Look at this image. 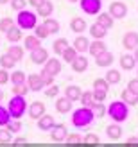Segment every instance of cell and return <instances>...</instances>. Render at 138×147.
Here are the masks:
<instances>
[{
	"mask_svg": "<svg viewBox=\"0 0 138 147\" xmlns=\"http://www.w3.org/2000/svg\"><path fill=\"white\" fill-rule=\"evenodd\" d=\"M120 97H122V102H126L127 106H136V104H138V95L131 93L127 88H126V90H122Z\"/></svg>",
	"mask_w": 138,
	"mask_h": 147,
	"instance_id": "obj_29",
	"label": "cell"
},
{
	"mask_svg": "<svg viewBox=\"0 0 138 147\" xmlns=\"http://www.w3.org/2000/svg\"><path fill=\"white\" fill-rule=\"evenodd\" d=\"M68 147H75V145H74V144H68Z\"/></svg>",
	"mask_w": 138,
	"mask_h": 147,
	"instance_id": "obj_61",
	"label": "cell"
},
{
	"mask_svg": "<svg viewBox=\"0 0 138 147\" xmlns=\"http://www.w3.org/2000/svg\"><path fill=\"white\" fill-rule=\"evenodd\" d=\"M122 45H124V49H127V50H135L138 47V32L127 31L124 34V38H122Z\"/></svg>",
	"mask_w": 138,
	"mask_h": 147,
	"instance_id": "obj_10",
	"label": "cell"
},
{
	"mask_svg": "<svg viewBox=\"0 0 138 147\" xmlns=\"http://www.w3.org/2000/svg\"><path fill=\"white\" fill-rule=\"evenodd\" d=\"M110 84H118L120 83V79H122V74L118 70H115V68H110L106 72V77H104Z\"/></svg>",
	"mask_w": 138,
	"mask_h": 147,
	"instance_id": "obj_32",
	"label": "cell"
},
{
	"mask_svg": "<svg viewBox=\"0 0 138 147\" xmlns=\"http://www.w3.org/2000/svg\"><path fill=\"white\" fill-rule=\"evenodd\" d=\"M61 56H63L65 63H72V61H74L75 57L79 56V54H77V50H75L74 47H67V49H65L63 52H61Z\"/></svg>",
	"mask_w": 138,
	"mask_h": 147,
	"instance_id": "obj_33",
	"label": "cell"
},
{
	"mask_svg": "<svg viewBox=\"0 0 138 147\" xmlns=\"http://www.w3.org/2000/svg\"><path fill=\"white\" fill-rule=\"evenodd\" d=\"M14 22H16V25L22 31H31V29H34L38 25V16H36V13L24 9V11H18V16Z\"/></svg>",
	"mask_w": 138,
	"mask_h": 147,
	"instance_id": "obj_4",
	"label": "cell"
},
{
	"mask_svg": "<svg viewBox=\"0 0 138 147\" xmlns=\"http://www.w3.org/2000/svg\"><path fill=\"white\" fill-rule=\"evenodd\" d=\"M29 93V88L27 84H18L13 88V95H20V97H25V95Z\"/></svg>",
	"mask_w": 138,
	"mask_h": 147,
	"instance_id": "obj_46",
	"label": "cell"
},
{
	"mask_svg": "<svg viewBox=\"0 0 138 147\" xmlns=\"http://www.w3.org/2000/svg\"><path fill=\"white\" fill-rule=\"evenodd\" d=\"M61 61L57 59V57H48V59L45 61V65H43V68H45L48 74H52V76L56 77L57 74H61Z\"/></svg>",
	"mask_w": 138,
	"mask_h": 147,
	"instance_id": "obj_11",
	"label": "cell"
},
{
	"mask_svg": "<svg viewBox=\"0 0 138 147\" xmlns=\"http://www.w3.org/2000/svg\"><path fill=\"white\" fill-rule=\"evenodd\" d=\"M135 142H138V136H129L127 138V144H135Z\"/></svg>",
	"mask_w": 138,
	"mask_h": 147,
	"instance_id": "obj_55",
	"label": "cell"
},
{
	"mask_svg": "<svg viewBox=\"0 0 138 147\" xmlns=\"http://www.w3.org/2000/svg\"><path fill=\"white\" fill-rule=\"evenodd\" d=\"M5 54H7V56H11L16 63L24 59V49H22L20 45H11L9 49H7V52H5Z\"/></svg>",
	"mask_w": 138,
	"mask_h": 147,
	"instance_id": "obj_26",
	"label": "cell"
},
{
	"mask_svg": "<svg viewBox=\"0 0 138 147\" xmlns=\"http://www.w3.org/2000/svg\"><path fill=\"white\" fill-rule=\"evenodd\" d=\"M22 36H24V31L18 27V25H14V27H11L9 31L5 32V38H7V41H11V43H18L20 40H22Z\"/></svg>",
	"mask_w": 138,
	"mask_h": 147,
	"instance_id": "obj_23",
	"label": "cell"
},
{
	"mask_svg": "<svg viewBox=\"0 0 138 147\" xmlns=\"http://www.w3.org/2000/svg\"><path fill=\"white\" fill-rule=\"evenodd\" d=\"M113 61H115V57H113V54H111V52H108V50H104L102 54L95 56V65H97V67H102V68L111 67Z\"/></svg>",
	"mask_w": 138,
	"mask_h": 147,
	"instance_id": "obj_15",
	"label": "cell"
},
{
	"mask_svg": "<svg viewBox=\"0 0 138 147\" xmlns=\"http://www.w3.org/2000/svg\"><path fill=\"white\" fill-rule=\"evenodd\" d=\"M9 4H11V7H13V9L18 13V11H24V9H25V5H27V0H11Z\"/></svg>",
	"mask_w": 138,
	"mask_h": 147,
	"instance_id": "obj_47",
	"label": "cell"
},
{
	"mask_svg": "<svg viewBox=\"0 0 138 147\" xmlns=\"http://www.w3.org/2000/svg\"><path fill=\"white\" fill-rule=\"evenodd\" d=\"M7 2H11V0H0V5H4V4H7Z\"/></svg>",
	"mask_w": 138,
	"mask_h": 147,
	"instance_id": "obj_58",
	"label": "cell"
},
{
	"mask_svg": "<svg viewBox=\"0 0 138 147\" xmlns=\"http://www.w3.org/2000/svg\"><path fill=\"white\" fill-rule=\"evenodd\" d=\"M68 2H70V4H75V2H79V0H68Z\"/></svg>",
	"mask_w": 138,
	"mask_h": 147,
	"instance_id": "obj_60",
	"label": "cell"
},
{
	"mask_svg": "<svg viewBox=\"0 0 138 147\" xmlns=\"http://www.w3.org/2000/svg\"><path fill=\"white\" fill-rule=\"evenodd\" d=\"M9 81H11L14 86L25 84V83H27V76H25V72H22V70H14L11 76H9Z\"/></svg>",
	"mask_w": 138,
	"mask_h": 147,
	"instance_id": "obj_28",
	"label": "cell"
},
{
	"mask_svg": "<svg viewBox=\"0 0 138 147\" xmlns=\"http://www.w3.org/2000/svg\"><path fill=\"white\" fill-rule=\"evenodd\" d=\"M68 47V41H67V38H57L54 43H52V50L56 54H61L65 49Z\"/></svg>",
	"mask_w": 138,
	"mask_h": 147,
	"instance_id": "obj_35",
	"label": "cell"
},
{
	"mask_svg": "<svg viewBox=\"0 0 138 147\" xmlns=\"http://www.w3.org/2000/svg\"><path fill=\"white\" fill-rule=\"evenodd\" d=\"M65 142H67V144H81L83 142V136L77 135V133H74V135H68Z\"/></svg>",
	"mask_w": 138,
	"mask_h": 147,
	"instance_id": "obj_50",
	"label": "cell"
},
{
	"mask_svg": "<svg viewBox=\"0 0 138 147\" xmlns=\"http://www.w3.org/2000/svg\"><path fill=\"white\" fill-rule=\"evenodd\" d=\"M9 120H13V119H11L9 111H7V108H4L0 104V127H5L7 124H9Z\"/></svg>",
	"mask_w": 138,
	"mask_h": 147,
	"instance_id": "obj_38",
	"label": "cell"
},
{
	"mask_svg": "<svg viewBox=\"0 0 138 147\" xmlns=\"http://www.w3.org/2000/svg\"><path fill=\"white\" fill-rule=\"evenodd\" d=\"M7 111H9L11 119L20 120V117H24L27 113V100L25 97H20V95H13L7 102Z\"/></svg>",
	"mask_w": 138,
	"mask_h": 147,
	"instance_id": "obj_3",
	"label": "cell"
},
{
	"mask_svg": "<svg viewBox=\"0 0 138 147\" xmlns=\"http://www.w3.org/2000/svg\"><path fill=\"white\" fill-rule=\"evenodd\" d=\"M79 5H81L83 13L86 14H99L102 9V2L100 0H79Z\"/></svg>",
	"mask_w": 138,
	"mask_h": 147,
	"instance_id": "obj_6",
	"label": "cell"
},
{
	"mask_svg": "<svg viewBox=\"0 0 138 147\" xmlns=\"http://www.w3.org/2000/svg\"><path fill=\"white\" fill-rule=\"evenodd\" d=\"M104 50H106V43L102 40H93V43H90V47H88V52L93 57L99 56V54H102Z\"/></svg>",
	"mask_w": 138,
	"mask_h": 147,
	"instance_id": "obj_24",
	"label": "cell"
},
{
	"mask_svg": "<svg viewBox=\"0 0 138 147\" xmlns=\"http://www.w3.org/2000/svg\"><path fill=\"white\" fill-rule=\"evenodd\" d=\"M108 13H110V16L113 20H124L127 16V5H126V2H122V0H117V2H111Z\"/></svg>",
	"mask_w": 138,
	"mask_h": 147,
	"instance_id": "obj_5",
	"label": "cell"
},
{
	"mask_svg": "<svg viewBox=\"0 0 138 147\" xmlns=\"http://www.w3.org/2000/svg\"><path fill=\"white\" fill-rule=\"evenodd\" d=\"M14 25H16V22H14L11 16H4L2 20H0V31H2L4 34H5L7 31H9L11 27H14Z\"/></svg>",
	"mask_w": 138,
	"mask_h": 147,
	"instance_id": "obj_36",
	"label": "cell"
},
{
	"mask_svg": "<svg viewBox=\"0 0 138 147\" xmlns=\"http://www.w3.org/2000/svg\"><path fill=\"white\" fill-rule=\"evenodd\" d=\"M41 2H43V0H27V4H31L32 7H38Z\"/></svg>",
	"mask_w": 138,
	"mask_h": 147,
	"instance_id": "obj_53",
	"label": "cell"
},
{
	"mask_svg": "<svg viewBox=\"0 0 138 147\" xmlns=\"http://www.w3.org/2000/svg\"><path fill=\"white\" fill-rule=\"evenodd\" d=\"M127 90L131 92V93H135V95H138V79H131L127 83Z\"/></svg>",
	"mask_w": 138,
	"mask_h": 147,
	"instance_id": "obj_51",
	"label": "cell"
},
{
	"mask_svg": "<svg viewBox=\"0 0 138 147\" xmlns=\"http://www.w3.org/2000/svg\"><path fill=\"white\" fill-rule=\"evenodd\" d=\"M36 13H38V16H43V18H50L54 13V4L50 2V0H43V2L36 7Z\"/></svg>",
	"mask_w": 138,
	"mask_h": 147,
	"instance_id": "obj_12",
	"label": "cell"
},
{
	"mask_svg": "<svg viewBox=\"0 0 138 147\" xmlns=\"http://www.w3.org/2000/svg\"><path fill=\"white\" fill-rule=\"evenodd\" d=\"M13 140V133L11 131H7L5 127H0V142H11Z\"/></svg>",
	"mask_w": 138,
	"mask_h": 147,
	"instance_id": "obj_48",
	"label": "cell"
},
{
	"mask_svg": "<svg viewBox=\"0 0 138 147\" xmlns=\"http://www.w3.org/2000/svg\"><path fill=\"white\" fill-rule=\"evenodd\" d=\"M25 84L29 88V92H41L43 88H45L40 74H31V76H27V83Z\"/></svg>",
	"mask_w": 138,
	"mask_h": 147,
	"instance_id": "obj_9",
	"label": "cell"
},
{
	"mask_svg": "<svg viewBox=\"0 0 138 147\" xmlns=\"http://www.w3.org/2000/svg\"><path fill=\"white\" fill-rule=\"evenodd\" d=\"M97 24H99V25H102L104 29H111L113 24H115V20L110 16V13H99V16H97Z\"/></svg>",
	"mask_w": 138,
	"mask_h": 147,
	"instance_id": "obj_30",
	"label": "cell"
},
{
	"mask_svg": "<svg viewBox=\"0 0 138 147\" xmlns=\"http://www.w3.org/2000/svg\"><path fill=\"white\" fill-rule=\"evenodd\" d=\"M70 65H72V70H74L75 74H83V72L88 70V59H86L83 54H79Z\"/></svg>",
	"mask_w": 138,
	"mask_h": 147,
	"instance_id": "obj_14",
	"label": "cell"
},
{
	"mask_svg": "<svg viewBox=\"0 0 138 147\" xmlns=\"http://www.w3.org/2000/svg\"><path fill=\"white\" fill-rule=\"evenodd\" d=\"M83 142H84V144H99L100 138H99L97 135H93V133H88L86 136H83Z\"/></svg>",
	"mask_w": 138,
	"mask_h": 147,
	"instance_id": "obj_49",
	"label": "cell"
},
{
	"mask_svg": "<svg viewBox=\"0 0 138 147\" xmlns=\"http://www.w3.org/2000/svg\"><path fill=\"white\" fill-rule=\"evenodd\" d=\"M27 113H29V117H31L32 120H38L40 117L45 115V104L40 102V100H34V102H31V104L27 106Z\"/></svg>",
	"mask_w": 138,
	"mask_h": 147,
	"instance_id": "obj_7",
	"label": "cell"
},
{
	"mask_svg": "<svg viewBox=\"0 0 138 147\" xmlns=\"http://www.w3.org/2000/svg\"><path fill=\"white\" fill-rule=\"evenodd\" d=\"M106 113L110 115V119L113 122L122 124L124 120H127V117H129V106L122 100H113V102H110V106L106 108Z\"/></svg>",
	"mask_w": 138,
	"mask_h": 147,
	"instance_id": "obj_2",
	"label": "cell"
},
{
	"mask_svg": "<svg viewBox=\"0 0 138 147\" xmlns=\"http://www.w3.org/2000/svg\"><path fill=\"white\" fill-rule=\"evenodd\" d=\"M47 59H48V52H47V49H43V47H40V49H36V50L31 52V61L34 65H45Z\"/></svg>",
	"mask_w": 138,
	"mask_h": 147,
	"instance_id": "obj_13",
	"label": "cell"
},
{
	"mask_svg": "<svg viewBox=\"0 0 138 147\" xmlns=\"http://www.w3.org/2000/svg\"><path fill=\"white\" fill-rule=\"evenodd\" d=\"M136 79H138V70H136Z\"/></svg>",
	"mask_w": 138,
	"mask_h": 147,
	"instance_id": "obj_62",
	"label": "cell"
},
{
	"mask_svg": "<svg viewBox=\"0 0 138 147\" xmlns=\"http://www.w3.org/2000/svg\"><path fill=\"white\" fill-rule=\"evenodd\" d=\"M43 92H45L47 97H57V95H59V86L50 84V86H47V88H43Z\"/></svg>",
	"mask_w": 138,
	"mask_h": 147,
	"instance_id": "obj_44",
	"label": "cell"
},
{
	"mask_svg": "<svg viewBox=\"0 0 138 147\" xmlns=\"http://www.w3.org/2000/svg\"><path fill=\"white\" fill-rule=\"evenodd\" d=\"M14 144H27V138L18 136V138H14Z\"/></svg>",
	"mask_w": 138,
	"mask_h": 147,
	"instance_id": "obj_54",
	"label": "cell"
},
{
	"mask_svg": "<svg viewBox=\"0 0 138 147\" xmlns=\"http://www.w3.org/2000/svg\"><path fill=\"white\" fill-rule=\"evenodd\" d=\"M43 25L47 27V31H48L50 34H57V32H59V27H61L59 22H57L56 18H52V16H50V18H45Z\"/></svg>",
	"mask_w": 138,
	"mask_h": 147,
	"instance_id": "obj_31",
	"label": "cell"
},
{
	"mask_svg": "<svg viewBox=\"0 0 138 147\" xmlns=\"http://www.w3.org/2000/svg\"><path fill=\"white\" fill-rule=\"evenodd\" d=\"M92 93H93V100L95 102H104L108 97V92L104 90H92Z\"/></svg>",
	"mask_w": 138,
	"mask_h": 147,
	"instance_id": "obj_45",
	"label": "cell"
},
{
	"mask_svg": "<svg viewBox=\"0 0 138 147\" xmlns=\"http://www.w3.org/2000/svg\"><path fill=\"white\" fill-rule=\"evenodd\" d=\"M135 67H136V61L131 54H124L120 57V68L122 70H133Z\"/></svg>",
	"mask_w": 138,
	"mask_h": 147,
	"instance_id": "obj_27",
	"label": "cell"
},
{
	"mask_svg": "<svg viewBox=\"0 0 138 147\" xmlns=\"http://www.w3.org/2000/svg\"><path fill=\"white\" fill-rule=\"evenodd\" d=\"M126 147H138V142H135V144H127L126 142Z\"/></svg>",
	"mask_w": 138,
	"mask_h": 147,
	"instance_id": "obj_57",
	"label": "cell"
},
{
	"mask_svg": "<svg viewBox=\"0 0 138 147\" xmlns=\"http://www.w3.org/2000/svg\"><path fill=\"white\" fill-rule=\"evenodd\" d=\"M86 20L84 18H81V16H74L70 20V31L72 32H75V34H81V32H84L86 31Z\"/></svg>",
	"mask_w": 138,
	"mask_h": 147,
	"instance_id": "obj_16",
	"label": "cell"
},
{
	"mask_svg": "<svg viewBox=\"0 0 138 147\" xmlns=\"http://www.w3.org/2000/svg\"><path fill=\"white\" fill-rule=\"evenodd\" d=\"M40 47H41V40H40V38H36L34 34L25 36V38H24V49L29 50V52H32V50L40 49Z\"/></svg>",
	"mask_w": 138,
	"mask_h": 147,
	"instance_id": "obj_19",
	"label": "cell"
},
{
	"mask_svg": "<svg viewBox=\"0 0 138 147\" xmlns=\"http://www.w3.org/2000/svg\"><path fill=\"white\" fill-rule=\"evenodd\" d=\"M79 100H81V104H83L84 108H92V104L95 102V100H93V93H92V92H83V93H81V99H79Z\"/></svg>",
	"mask_w": 138,
	"mask_h": 147,
	"instance_id": "obj_39",
	"label": "cell"
},
{
	"mask_svg": "<svg viewBox=\"0 0 138 147\" xmlns=\"http://www.w3.org/2000/svg\"><path fill=\"white\" fill-rule=\"evenodd\" d=\"M90 109L93 111L95 119H97V117H104V115H106V106H104V102H93Z\"/></svg>",
	"mask_w": 138,
	"mask_h": 147,
	"instance_id": "obj_37",
	"label": "cell"
},
{
	"mask_svg": "<svg viewBox=\"0 0 138 147\" xmlns=\"http://www.w3.org/2000/svg\"><path fill=\"white\" fill-rule=\"evenodd\" d=\"M34 36H36V38H40V40H45L47 36H50V32L47 31V27L43 25V24H38V25L34 27Z\"/></svg>",
	"mask_w": 138,
	"mask_h": 147,
	"instance_id": "obj_40",
	"label": "cell"
},
{
	"mask_svg": "<svg viewBox=\"0 0 138 147\" xmlns=\"http://www.w3.org/2000/svg\"><path fill=\"white\" fill-rule=\"evenodd\" d=\"M68 136V129L65 124H56V126L50 129V138H52L54 142H65Z\"/></svg>",
	"mask_w": 138,
	"mask_h": 147,
	"instance_id": "obj_8",
	"label": "cell"
},
{
	"mask_svg": "<svg viewBox=\"0 0 138 147\" xmlns=\"http://www.w3.org/2000/svg\"><path fill=\"white\" fill-rule=\"evenodd\" d=\"M14 65H16V61H14L11 56H7V54H2V56H0V67H2L4 70L14 68Z\"/></svg>",
	"mask_w": 138,
	"mask_h": 147,
	"instance_id": "obj_34",
	"label": "cell"
},
{
	"mask_svg": "<svg viewBox=\"0 0 138 147\" xmlns=\"http://www.w3.org/2000/svg\"><path fill=\"white\" fill-rule=\"evenodd\" d=\"M93 120H95V115L90 108H79L75 111H72V126L77 127V129H86L90 127Z\"/></svg>",
	"mask_w": 138,
	"mask_h": 147,
	"instance_id": "obj_1",
	"label": "cell"
},
{
	"mask_svg": "<svg viewBox=\"0 0 138 147\" xmlns=\"http://www.w3.org/2000/svg\"><path fill=\"white\" fill-rule=\"evenodd\" d=\"M106 135H108L110 140H118V138L122 136V126H120V124H117V122L110 124V126L106 127Z\"/></svg>",
	"mask_w": 138,
	"mask_h": 147,
	"instance_id": "obj_21",
	"label": "cell"
},
{
	"mask_svg": "<svg viewBox=\"0 0 138 147\" xmlns=\"http://www.w3.org/2000/svg\"><path fill=\"white\" fill-rule=\"evenodd\" d=\"M72 104H74V102H72L70 99H67V97H59L56 100V109L59 113H68V111H72Z\"/></svg>",
	"mask_w": 138,
	"mask_h": 147,
	"instance_id": "obj_25",
	"label": "cell"
},
{
	"mask_svg": "<svg viewBox=\"0 0 138 147\" xmlns=\"http://www.w3.org/2000/svg\"><path fill=\"white\" fill-rule=\"evenodd\" d=\"M9 83V74H7V70H0V84H7Z\"/></svg>",
	"mask_w": 138,
	"mask_h": 147,
	"instance_id": "obj_52",
	"label": "cell"
},
{
	"mask_svg": "<svg viewBox=\"0 0 138 147\" xmlns=\"http://www.w3.org/2000/svg\"><path fill=\"white\" fill-rule=\"evenodd\" d=\"M133 57H135V61H136V63H138V47H136V49H135V54H133Z\"/></svg>",
	"mask_w": 138,
	"mask_h": 147,
	"instance_id": "obj_56",
	"label": "cell"
},
{
	"mask_svg": "<svg viewBox=\"0 0 138 147\" xmlns=\"http://www.w3.org/2000/svg\"><path fill=\"white\" fill-rule=\"evenodd\" d=\"M88 47H90V40L86 38V36H81V34H79L77 38L74 40V49L77 50V54L88 52Z\"/></svg>",
	"mask_w": 138,
	"mask_h": 147,
	"instance_id": "obj_17",
	"label": "cell"
},
{
	"mask_svg": "<svg viewBox=\"0 0 138 147\" xmlns=\"http://www.w3.org/2000/svg\"><path fill=\"white\" fill-rule=\"evenodd\" d=\"M5 129H7V131H11L13 135H16V133H20V131H22V122L13 119V120H9V124L5 126Z\"/></svg>",
	"mask_w": 138,
	"mask_h": 147,
	"instance_id": "obj_42",
	"label": "cell"
},
{
	"mask_svg": "<svg viewBox=\"0 0 138 147\" xmlns=\"http://www.w3.org/2000/svg\"><path fill=\"white\" fill-rule=\"evenodd\" d=\"M54 126H56V119L52 115H43V117L38 119V127L41 131H50Z\"/></svg>",
	"mask_w": 138,
	"mask_h": 147,
	"instance_id": "obj_18",
	"label": "cell"
},
{
	"mask_svg": "<svg viewBox=\"0 0 138 147\" xmlns=\"http://www.w3.org/2000/svg\"><path fill=\"white\" fill-rule=\"evenodd\" d=\"M81 93H83V90L79 86H75V84H70V86L65 88V97L70 99L72 102H75V100L81 99Z\"/></svg>",
	"mask_w": 138,
	"mask_h": 147,
	"instance_id": "obj_20",
	"label": "cell"
},
{
	"mask_svg": "<svg viewBox=\"0 0 138 147\" xmlns=\"http://www.w3.org/2000/svg\"><path fill=\"white\" fill-rule=\"evenodd\" d=\"M93 90H104V92H108V90H110V83H108L104 77H99V79L93 81Z\"/></svg>",
	"mask_w": 138,
	"mask_h": 147,
	"instance_id": "obj_41",
	"label": "cell"
},
{
	"mask_svg": "<svg viewBox=\"0 0 138 147\" xmlns=\"http://www.w3.org/2000/svg\"><path fill=\"white\" fill-rule=\"evenodd\" d=\"M40 77H41V81H43V84H45V86L54 84V76H52V74H48L45 68H41V72H40Z\"/></svg>",
	"mask_w": 138,
	"mask_h": 147,
	"instance_id": "obj_43",
	"label": "cell"
},
{
	"mask_svg": "<svg viewBox=\"0 0 138 147\" xmlns=\"http://www.w3.org/2000/svg\"><path fill=\"white\" fill-rule=\"evenodd\" d=\"M90 34H92L93 40H104L106 34H108V29H104L102 25H99L95 22V24H92V27H90Z\"/></svg>",
	"mask_w": 138,
	"mask_h": 147,
	"instance_id": "obj_22",
	"label": "cell"
},
{
	"mask_svg": "<svg viewBox=\"0 0 138 147\" xmlns=\"http://www.w3.org/2000/svg\"><path fill=\"white\" fill-rule=\"evenodd\" d=\"M2 99H4V92L0 90V102H2Z\"/></svg>",
	"mask_w": 138,
	"mask_h": 147,
	"instance_id": "obj_59",
	"label": "cell"
}]
</instances>
